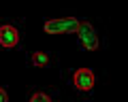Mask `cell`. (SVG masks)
Returning a JSON list of instances; mask_svg holds the SVG:
<instances>
[{
    "mask_svg": "<svg viewBox=\"0 0 128 102\" xmlns=\"http://www.w3.org/2000/svg\"><path fill=\"white\" fill-rule=\"evenodd\" d=\"M79 19L75 17H62V19H47L43 23V30L47 34H68V32H77L79 30Z\"/></svg>",
    "mask_w": 128,
    "mask_h": 102,
    "instance_id": "cell-1",
    "label": "cell"
},
{
    "mask_svg": "<svg viewBox=\"0 0 128 102\" xmlns=\"http://www.w3.org/2000/svg\"><path fill=\"white\" fill-rule=\"evenodd\" d=\"M77 41H79V47L86 51H96L98 49V34L96 30L92 28L90 21H81L79 23V30H77Z\"/></svg>",
    "mask_w": 128,
    "mask_h": 102,
    "instance_id": "cell-2",
    "label": "cell"
},
{
    "mask_svg": "<svg viewBox=\"0 0 128 102\" xmlns=\"http://www.w3.org/2000/svg\"><path fill=\"white\" fill-rule=\"evenodd\" d=\"M96 83V77L90 68H77L73 74V85L79 89V92H92Z\"/></svg>",
    "mask_w": 128,
    "mask_h": 102,
    "instance_id": "cell-3",
    "label": "cell"
},
{
    "mask_svg": "<svg viewBox=\"0 0 128 102\" xmlns=\"http://www.w3.org/2000/svg\"><path fill=\"white\" fill-rule=\"evenodd\" d=\"M19 45V32L15 26H0V47H6V49H11V47H17Z\"/></svg>",
    "mask_w": 128,
    "mask_h": 102,
    "instance_id": "cell-4",
    "label": "cell"
},
{
    "mask_svg": "<svg viewBox=\"0 0 128 102\" xmlns=\"http://www.w3.org/2000/svg\"><path fill=\"white\" fill-rule=\"evenodd\" d=\"M32 64L43 68V66L49 64V55H47L45 51H34V53H32Z\"/></svg>",
    "mask_w": 128,
    "mask_h": 102,
    "instance_id": "cell-5",
    "label": "cell"
},
{
    "mask_svg": "<svg viewBox=\"0 0 128 102\" xmlns=\"http://www.w3.org/2000/svg\"><path fill=\"white\" fill-rule=\"evenodd\" d=\"M30 102H51V98L47 96V94H41V92H36V94H32Z\"/></svg>",
    "mask_w": 128,
    "mask_h": 102,
    "instance_id": "cell-6",
    "label": "cell"
},
{
    "mask_svg": "<svg viewBox=\"0 0 128 102\" xmlns=\"http://www.w3.org/2000/svg\"><path fill=\"white\" fill-rule=\"evenodd\" d=\"M0 102H9V94L4 92V87H0Z\"/></svg>",
    "mask_w": 128,
    "mask_h": 102,
    "instance_id": "cell-7",
    "label": "cell"
}]
</instances>
